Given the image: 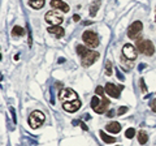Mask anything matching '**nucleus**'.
Returning a JSON list of instances; mask_svg holds the SVG:
<instances>
[{"label":"nucleus","mask_w":156,"mask_h":146,"mask_svg":"<svg viewBox=\"0 0 156 146\" xmlns=\"http://www.w3.org/2000/svg\"><path fill=\"white\" fill-rule=\"evenodd\" d=\"M142 30H143L142 21H134L128 29V37L130 39H138L139 35L142 34Z\"/></svg>","instance_id":"nucleus-7"},{"label":"nucleus","mask_w":156,"mask_h":146,"mask_svg":"<svg viewBox=\"0 0 156 146\" xmlns=\"http://www.w3.org/2000/svg\"><path fill=\"white\" fill-rule=\"evenodd\" d=\"M126 112H128V107H125V106L120 107V108H118V110H117V113H118V116L124 115V113H126Z\"/></svg>","instance_id":"nucleus-25"},{"label":"nucleus","mask_w":156,"mask_h":146,"mask_svg":"<svg viewBox=\"0 0 156 146\" xmlns=\"http://www.w3.org/2000/svg\"><path fill=\"white\" fill-rule=\"evenodd\" d=\"M155 13H156V7H155Z\"/></svg>","instance_id":"nucleus-35"},{"label":"nucleus","mask_w":156,"mask_h":146,"mask_svg":"<svg viewBox=\"0 0 156 146\" xmlns=\"http://www.w3.org/2000/svg\"><path fill=\"white\" fill-rule=\"evenodd\" d=\"M95 94L100 97V98H101V102H100V104H99V106L96 107V108L94 110V111H95L96 113H103V112H106V111L108 110V107H109V104H111V102H109V99L106 97V91H104V89L101 88V86H96Z\"/></svg>","instance_id":"nucleus-2"},{"label":"nucleus","mask_w":156,"mask_h":146,"mask_svg":"<svg viewBox=\"0 0 156 146\" xmlns=\"http://www.w3.org/2000/svg\"><path fill=\"white\" fill-rule=\"evenodd\" d=\"M76 51H77V55H79V56H85L86 54L88 52V48H87V46H83V44H78L77 47H76Z\"/></svg>","instance_id":"nucleus-20"},{"label":"nucleus","mask_w":156,"mask_h":146,"mask_svg":"<svg viewBox=\"0 0 156 146\" xmlns=\"http://www.w3.org/2000/svg\"><path fill=\"white\" fill-rule=\"evenodd\" d=\"M138 52L143 54L146 56H154L155 54V46L151 40L148 39H138L135 43Z\"/></svg>","instance_id":"nucleus-1"},{"label":"nucleus","mask_w":156,"mask_h":146,"mask_svg":"<svg viewBox=\"0 0 156 146\" xmlns=\"http://www.w3.org/2000/svg\"><path fill=\"white\" fill-rule=\"evenodd\" d=\"M44 20H46V22L50 24L51 26H60L61 22L64 21V18H63L61 12L53 9V10H48V12L46 13V15H44Z\"/></svg>","instance_id":"nucleus-4"},{"label":"nucleus","mask_w":156,"mask_h":146,"mask_svg":"<svg viewBox=\"0 0 156 146\" xmlns=\"http://www.w3.org/2000/svg\"><path fill=\"white\" fill-rule=\"evenodd\" d=\"M104 91H106V94L108 97H111V98H120V88L118 86H116L115 83H111L108 82L106 85V88H104Z\"/></svg>","instance_id":"nucleus-10"},{"label":"nucleus","mask_w":156,"mask_h":146,"mask_svg":"<svg viewBox=\"0 0 156 146\" xmlns=\"http://www.w3.org/2000/svg\"><path fill=\"white\" fill-rule=\"evenodd\" d=\"M73 20L76 21V22H78V21L81 20V17H79V16H78V15H74V16H73Z\"/></svg>","instance_id":"nucleus-32"},{"label":"nucleus","mask_w":156,"mask_h":146,"mask_svg":"<svg viewBox=\"0 0 156 146\" xmlns=\"http://www.w3.org/2000/svg\"><path fill=\"white\" fill-rule=\"evenodd\" d=\"M99 136H100V138L103 140L106 144H113V142H116V138H115V137L107 134L104 131H99Z\"/></svg>","instance_id":"nucleus-16"},{"label":"nucleus","mask_w":156,"mask_h":146,"mask_svg":"<svg viewBox=\"0 0 156 146\" xmlns=\"http://www.w3.org/2000/svg\"><path fill=\"white\" fill-rule=\"evenodd\" d=\"M92 24V21H86V22H83V25H91Z\"/></svg>","instance_id":"nucleus-33"},{"label":"nucleus","mask_w":156,"mask_h":146,"mask_svg":"<svg viewBox=\"0 0 156 146\" xmlns=\"http://www.w3.org/2000/svg\"><path fill=\"white\" fill-rule=\"evenodd\" d=\"M47 31L55 38H63L64 34H65V30H64L61 26H50V28L47 29Z\"/></svg>","instance_id":"nucleus-13"},{"label":"nucleus","mask_w":156,"mask_h":146,"mask_svg":"<svg viewBox=\"0 0 156 146\" xmlns=\"http://www.w3.org/2000/svg\"><path fill=\"white\" fill-rule=\"evenodd\" d=\"M100 4H101L100 0H94V1L91 3V5H90V16L91 17H95L96 16L99 8H100Z\"/></svg>","instance_id":"nucleus-15"},{"label":"nucleus","mask_w":156,"mask_h":146,"mask_svg":"<svg viewBox=\"0 0 156 146\" xmlns=\"http://www.w3.org/2000/svg\"><path fill=\"white\" fill-rule=\"evenodd\" d=\"M106 74L107 76H111L112 74V63L109 60L106 61Z\"/></svg>","instance_id":"nucleus-23"},{"label":"nucleus","mask_w":156,"mask_h":146,"mask_svg":"<svg viewBox=\"0 0 156 146\" xmlns=\"http://www.w3.org/2000/svg\"><path fill=\"white\" fill-rule=\"evenodd\" d=\"M28 34H29V38H28L29 47H31V44H33V37H31V31H30V29H29V30H28Z\"/></svg>","instance_id":"nucleus-26"},{"label":"nucleus","mask_w":156,"mask_h":146,"mask_svg":"<svg viewBox=\"0 0 156 146\" xmlns=\"http://www.w3.org/2000/svg\"><path fill=\"white\" fill-rule=\"evenodd\" d=\"M79 125H81V128L83 129V131H88V128H87V125H86L83 121H79Z\"/></svg>","instance_id":"nucleus-30"},{"label":"nucleus","mask_w":156,"mask_h":146,"mask_svg":"<svg viewBox=\"0 0 156 146\" xmlns=\"http://www.w3.org/2000/svg\"><path fill=\"white\" fill-rule=\"evenodd\" d=\"M135 136V129L134 128H129V129H126V132H125V137L126 138H133V137Z\"/></svg>","instance_id":"nucleus-22"},{"label":"nucleus","mask_w":156,"mask_h":146,"mask_svg":"<svg viewBox=\"0 0 156 146\" xmlns=\"http://www.w3.org/2000/svg\"><path fill=\"white\" fill-rule=\"evenodd\" d=\"M100 58V54L98 51H94V50H88V52L86 54L85 56L82 58V65L83 67H90L95 63L98 59Z\"/></svg>","instance_id":"nucleus-8"},{"label":"nucleus","mask_w":156,"mask_h":146,"mask_svg":"<svg viewBox=\"0 0 156 146\" xmlns=\"http://www.w3.org/2000/svg\"><path fill=\"white\" fill-rule=\"evenodd\" d=\"M82 40L88 48H96L99 46V37L94 30H86L82 34Z\"/></svg>","instance_id":"nucleus-3"},{"label":"nucleus","mask_w":156,"mask_h":146,"mask_svg":"<svg viewBox=\"0 0 156 146\" xmlns=\"http://www.w3.org/2000/svg\"><path fill=\"white\" fill-rule=\"evenodd\" d=\"M64 61H65V60H64V59H63V58H61V59H59V64H63V63H64Z\"/></svg>","instance_id":"nucleus-34"},{"label":"nucleus","mask_w":156,"mask_h":146,"mask_svg":"<svg viewBox=\"0 0 156 146\" xmlns=\"http://www.w3.org/2000/svg\"><path fill=\"white\" fill-rule=\"evenodd\" d=\"M137 138H138V142L141 145H146L147 141H148V134L144 131H139L138 133H137Z\"/></svg>","instance_id":"nucleus-17"},{"label":"nucleus","mask_w":156,"mask_h":146,"mask_svg":"<svg viewBox=\"0 0 156 146\" xmlns=\"http://www.w3.org/2000/svg\"><path fill=\"white\" fill-rule=\"evenodd\" d=\"M100 102H101V101H99V95L92 97V98H91V108L95 110L96 107H98L99 104H100Z\"/></svg>","instance_id":"nucleus-21"},{"label":"nucleus","mask_w":156,"mask_h":146,"mask_svg":"<svg viewBox=\"0 0 156 146\" xmlns=\"http://www.w3.org/2000/svg\"><path fill=\"white\" fill-rule=\"evenodd\" d=\"M106 131L109 132V133H113V134L120 133V131H121V124L117 123V121H112V123H108V124L106 125Z\"/></svg>","instance_id":"nucleus-14"},{"label":"nucleus","mask_w":156,"mask_h":146,"mask_svg":"<svg viewBox=\"0 0 156 146\" xmlns=\"http://www.w3.org/2000/svg\"><path fill=\"white\" fill-rule=\"evenodd\" d=\"M44 120H46L44 113H43L42 111L35 110L30 113V116H29V125H30L33 129H37L44 123Z\"/></svg>","instance_id":"nucleus-5"},{"label":"nucleus","mask_w":156,"mask_h":146,"mask_svg":"<svg viewBox=\"0 0 156 146\" xmlns=\"http://www.w3.org/2000/svg\"><path fill=\"white\" fill-rule=\"evenodd\" d=\"M139 86H141L143 93H147V86H146V83H144V78H141V80H139Z\"/></svg>","instance_id":"nucleus-24"},{"label":"nucleus","mask_w":156,"mask_h":146,"mask_svg":"<svg viewBox=\"0 0 156 146\" xmlns=\"http://www.w3.org/2000/svg\"><path fill=\"white\" fill-rule=\"evenodd\" d=\"M116 73H117V78H118V80H121V81H124V80H125V77H124V76H122V73L120 72V69H116Z\"/></svg>","instance_id":"nucleus-29"},{"label":"nucleus","mask_w":156,"mask_h":146,"mask_svg":"<svg viewBox=\"0 0 156 146\" xmlns=\"http://www.w3.org/2000/svg\"><path fill=\"white\" fill-rule=\"evenodd\" d=\"M10 113H12V116H13V123H17V116H16V111L13 107H10Z\"/></svg>","instance_id":"nucleus-27"},{"label":"nucleus","mask_w":156,"mask_h":146,"mask_svg":"<svg viewBox=\"0 0 156 146\" xmlns=\"http://www.w3.org/2000/svg\"><path fill=\"white\" fill-rule=\"evenodd\" d=\"M51 7L57 10H61V12H65V13H68L70 10L69 5L66 3H64L63 0H51Z\"/></svg>","instance_id":"nucleus-11"},{"label":"nucleus","mask_w":156,"mask_h":146,"mask_svg":"<svg viewBox=\"0 0 156 146\" xmlns=\"http://www.w3.org/2000/svg\"><path fill=\"white\" fill-rule=\"evenodd\" d=\"M78 99V95L76 94V91L72 90L69 88H64L60 90L59 93V101L61 103H69V102H73V101H77Z\"/></svg>","instance_id":"nucleus-6"},{"label":"nucleus","mask_w":156,"mask_h":146,"mask_svg":"<svg viewBox=\"0 0 156 146\" xmlns=\"http://www.w3.org/2000/svg\"><path fill=\"white\" fill-rule=\"evenodd\" d=\"M113 113H115V111L113 110H109V111H107V116H108V117H113Z\"/></svg>","instance_id":"nucleus-31"},{"label":"nucleus","mask_w":156,"mask_h":146,"mask_svg":"<svg viewBox=\"0 0 156 146\" xmlns=\"http://www.w3.org/2000/svg\"><path fill=\"white\" fill-rule=\"evenodd\" d=\"M28 3L33 9H40L44 7V0H29Z\"/></svg>","instance_id":"nucleus-18"},{"label":"nucleus","mask_w":156,"mask_h":146,"mask_svg":"<svg viewBox=\"0 0 156 146\" xmlns=\"http://www.w3.org/2000/svg\"><path fill=\"white\" fill-rule=\"evenodd\" d=\"M150 107H151V110L154 111V112H156V98L151 101V103H150Z\"/></svg>","instance_id":"nucleus-28"},{"label":"nucleus","mask_w":156,"mask_h":146,"mask_svg":"<svg viewBox=\"0 0 156 146\" xmlns=\"http://www.w3.org/2000/svg\"><path fill=\"white\" fill-rule=\"evenodd\" d=\"M63 108L66 111V112H76L81 108V101L77 99V101L73 102H69V103H64L63 104Z\"/></svg>","instance_id":"nucleus-12"},{"label":"nucleus","mask_w":156,"mask_h":146,"mask_svg":"<svg viewBox=\"0 0 156 146\" xmlns=\"http://www.w3.org/2000/svg\"><path fill=\"white\" fill-rule=\"evenodd\" d=\"M122 55L125 56L128 60H135V59L138 58V50H137L133 44L126 43L122 47Z\"/></svg>","instance_id":"nucleus-9"},{"label":"nucleus","mask_w":156,"mask_h":146,"mask_svg":"<svg viewBox=\"0 0 156 146\" xmlns=\"http://www.w3.org/2000/svg\"><path fill=\"white\" fill-rule=\"evenodd\" d=\"M25 35V29L21 28V26H13L12 29V37H22Z\"/></svg>","instance_id":"nucleus-19"}]
</instances>
